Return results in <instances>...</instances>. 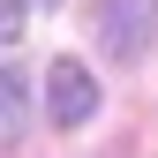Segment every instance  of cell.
<instances>
[{"instance_id":"cell-5","label":"cell","mask_w":158,"mask_h":158,"mask_svg":"<svg viewBox=\"0 0 158 158\" xmlns=\"http://www.w3.org/2000/svg\"><path fill=\"white\" fill-rule=\"evenodd\" d=\"M53 8H60V0H53Z\"/></svg>"},{"instance_id":"cell-3","label":"cell","mask_w":158,"mask_h":158,"mask_svg":"<svg viewBox=\"0 0 158 158\" xmlns=\"http://www.w3.org/2000/svg\"><path fill=\"white\" fill-rule=\"evenodd\" d=\"M23 128H30V83H23V68L0 60V151L23 143Z\"/></svg>"},{"instance_id":"cell-1","label":"cell","mask_w":158,"mask_h":158,"mask_svg":"<svg viewBox=\"0 0 158 158\" xmlns=\"http://www.w3.org/2000/svg\"><path fill=\"white\" fill-rule=\"evenodd\" d=\"M98 38H106L113 60H143L151 38H158V0H98Z\"/></svg>"},{"instance_id":"cell-4","label":"cell","mask_w":158,"mask_h":158,"mask_svg":"<svg viewBox=\"0 0 158 158\" xmlns=\"http://www.w3.org/2000/svg\"><path fill=\"white\" fill-rule=\"evenodd\" d=\"M23 38V0H0V45Z\"/></svg>"},{"instance_id":"cell-2","label":"cell","mask_w":158,"mask_h":158,"mask_svg":"<svg viewBox=\"0 0 158 158\" xmlns=\"http://www.w3.org/2000/svg\"><path fill=\"white\" fill-rule=\"evenodd\" d=\"M45 113H53V128H83L90 113H98V83H90L83 60H53V75H45Z\"/></svg>"}]
</instances>
